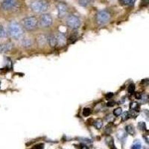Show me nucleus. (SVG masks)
Here are the masks:
<instances>
[{
  "label": "nucleus",
  "mask_w": 149,
  "mask_h": 149,
  "mask_svg": "<svg viewBox=\"0 0 149 149\" xmlns=\"http://www.w3.org/2000/svg\"><path fill=\"white\" fill-rule=\"evenodd\" d=\"M7 34L12 39L21 40L24 37V29L19 22L11 20L8 24Z\"/></svg>",
  "instance_id": "f257e3e1"
},
{
  "label": "nucleus",
  "mask_w": 149,
  "mask_h": 149,
  "mask_svg": "<svg viewBox=\"0 0 149 149\" xmlns=\"http://www.w3.org/2000/svg\"><path fill=\"white\" fill-rule=\"evenodd\" d=\"M31 10L34 14H44L49 10V3L46 0H33L29 4Z\"/></svg>",
  "instance_id": "f03ea898"
},
{
  "label": "nucleus",
  "mask_w": 149,
  "mask_h": 149,
  "mask_svg": "<svg viewBox=\"0 0 149 149\" xmlns=\"http://www.w3.org/2000/svg\"><path fill=\"white\" fill-rule=\"evenodd\" d=\"M22 26L23 29L28 31H34L38 26V19L34 16L26 17L22 19Z\"/></svg>",
  "instance_id": "7ed1b4c3"
},
{
  "label": "nucleus",
  "mask_w": 149,
  "mask_h": 149,
  "mask_svg": "<svg viewBox=\"0 0 149 149\" xmlns=\"http://www.w3.org/2000/svg\"><path fill=\"white\" fill-rule=\"evenodd\" d=\"M111 14L107 10H101L95 14V22L98 26H104L110 22Z\"/></svg>",
  "instance_id": "20e7f679"
},
{
  "label": "nucleus",
  "mask_w": 149,
  "mask_h": 149,
  "mask_svg": "<svg viewBox=\"0 0 149 149\" xmlns=\"http://www.w3.org/2000/svg\"><path fill=\"white\" fill-rule=\"evenodd\" d=\"M66 24L70 29H72V30H76L81 26V22L78 17L75 16L74 14H70L66 17Z\"/></svg>",
  "instance_id": "39448f33"
},
{
  "label": "nucleus",
  "mask_w": 149,
  "mask_h": 149,
  "mask_svg": "<svg viewBox=\"0 0 149 149\" xmlns=\"http://www.w3.org/2000/svg\"><path fill=\"white\" fill-rule=\"evenodd\" d=\"M53 24V17L50 14H42L38 19V26L40 28H49Z\"/></svg>",
  "instance_id": "423d86ee"
},
{
  "label": "nucleus",
  "mask_w": 149,
  "mask_h": 149,
  "mask_svg": "<svg viewBox=\"0 0 149 149\" xmlns=\"http://www.w3.org/2000/svg\"><path fill=\"white\" fill-rule=\"evenodd\" d=\"M56 8H57V12H58V18L63 19L68 16L69 8L65 2H58L56 5Z\"/></svg>",
  "instance_id": "0eeeda50"
},
{
  "label": "nucleus",
  "mask_w": 149,
  "mask_h": 149,
  "mask_svg": "<svg viewBox=\"0 0 149 149\" xmlns=\"http://www.w3.org/2000/svg\"><path fill=\"white\" fill-rule=\"evenodd\" d=\"M17 5L16 0H2L1 6L5 10H10L14 9Z\"/></svg>",
  "instance_id": "6e6552de"
},
{
  "label": "nucleus",
  "mask_w": 149,
  "mask_h": 149,
  "mask_svg": "<svg viewBox=\"0 0 149 149\" xmlns=\"http://www.w3.org/2000/svg\"><path fill=\"white\" fill-rule=\"evenodd\" d=\"M36 40H37V44L39 45V46H40V47L45 46L47 44V35H46V34H40L37 35Z\"/></svg>",
  "instance_id": "1a4fd4ad"
},
{
  "label": "nucleus",
  "mask_w": 149,
  "mask_h": 149,
  "mask_svg": "<svg viewBox=\"0 0 149 149\" xmlns=\"http://www.w3.org/2000/svg\"><path fill=\"white\" fill-rule=\"evenodd\" d=\"M56 36V39H57V45L58 46H63L66 43V34L64 33L59 32Z\"/></svg>",
  "instance_id": "9d476101"
},
{
  "label": "nucleus",
  "mask_w": 149,
  "mask_h": 149,
  "mask_svg": "<svg viewBox=\"0 0 149 149\" xmlns=\"http://www.w3.org/2000/svg\"><path fill=\"white\" fill-rule=\"evenodd\" d=\"M20 44L22 47L24 48H29L33 45L32 40L29 38V37H23L20 40Z\"/></svg>",
  "instance_id": "9b49d317"
},
{
  "label": "nucleus",
  "mask_w": 149,
  "mask_h": 149,
  "mask_svg": "<svg viewBox=\"0 0 149 149\" xmlns=\"http://www.w3.org/2000/svg\"><path fill=\"white\" fill-rule=\"evenodd\" d=\"M47 43L51 47L54 48L57 46V39H56V36L54 34H49L47 35Z\"/></svg>",
  "instance_id": "f8f14e48"
},
{
  "label": "nucleus",
  "mask_w": 149,
  "mask_h": 149,
  "mask_svg": "<svg viewBox=\"0 0 149 149\" xmlns=\"http://www.w3.org/2000/svg\"><path fill=\"white\" fill-rule=\"evenodd\" d=\"M13 47V44L10 42H5L0 44V53H4L10 51Z\"/></svg>",
  "instance_id": "ddd939ff"
},
{
  "label": "nucleus",
  "mask_w": 149,
  "mask_h": 149,
  "mask_svg": "<svg viewBox=\"0 0 149 149\" xmlns=\"http://www.w3.org/2000/svg\"><path fill=\"white\" fill-rule=\"evenodd\" d=\"M119 2L125 6H133L136 2V0H119Z\"/></svg>",
  "instance_id": "4468645a"
},
{
  "label": "nucleus",
  "mask_w": 149,
  "mask_h": 149,
  "mask_svg": "<svg viewBox=\"0 0 149 149\" xmlns=\"http://www.w3.org/2000/svg\"><path fill=\"white\" fill-rule=\"evenodd\" d=\"M93 2V0H78V4L81 7H87Z\"/></svg>",
  "instance_id": "2eb2a0df"
},
{
  "label": "nucleus",
  "mask_w": 149,
  "mask_h": 149,
  "mask_svg": "<svg viewBox=\"0 0 149 149\" xmlns=\"http://www.w3.org/2000/svg\"><path fill=\"white\" fill-rule=\"evenodd\" d=\"M125 130L126 132L130 134V135H134L135 134V129H134V126L131 125H128L126 126Z\"/></svg>",
  "instance_id": "dca6fc26"
},
{
  "label": "nucleus",
  "mask_w": 149,
  "mask_h": 149,
  "mask_svg": "<svg viewBox=\"0 0 149 149\" xmlns=\"http://www.w3.org/2000/svg\"><path fill=\"white\" fill-rule=\"evenodd\" d=\"M6 36H7V31L2 24H0V39L5 38Z\"/></svg>",
  "instance_id": "f3484780"
},
{
  "label": "nucleus",
  "mask_w": 149,
  "mask_h": 149,
  "mask_svg": "<svg viewBox=\"0 0 149 149\" xmlns=\"http://www.w3.org/2000/svg\"><path fill=\"white\" fill-rule=\"evenodd\" d=\"M93 125H94V126H95V128L98 129V130H99V129L102 128V126H103V121L100 119H96L95 122H94Z\"/></svg>",
  "instance_id": "a211bd4d"
},
{
  "label": "nucleus",
  "mask_w": 149,
  "mask_h": 149,
  "mask_svg": "<svg viewBox=\"0 0 149 149\" xmlns=\"http://www.w3.org/2000/svg\"><path fill=\"white\" fill-rule=\"evenodd\" d=\"M122 109L121 107H118V108L115 109L113 111V115L116 116H119L122 115Z\"/></svg>",
  "instance_id": "6ab92c4d"
},
{
  "label": "nucleus",
  "mask_w": 149,
  "mask_h": 149,
  "mask_svg": "<svg viewBox=\"0 0 149 149\" xmlns=\"http://www.w3.org/2000/svg\"><path fill=\"white\" fill-rule=\"evenodd\" d=\"M91 114V110L90 108H84L83 110L84 116H89Z\"/></svg>",
  "instance_id": "aec40b11"
},
{
  "label": "nucleus",
  "mask_w": 149,
  "mask_h": 149,
  "mask_svg": "<svg viewBox=\"0 0 149 149\" xmlns=\"http://www.w3.org/2000/svg\"><path fill=\"white\" fill-rule=\"evenodd\" d=\"M132 149H142V146L139 142H136L132 146Z\"/></svg>",
  "instance_id": "412c9836"
},
{
  "label": "nucleus",
  "mask_w": 149,
  "mask_h": 149,
  "mask_svg": "<svg viewBox=\"0 0 149 149\" xmlns=\"http://www.w3.org/2000/svg\"><path fill=\"white\" fill-rule=\"evenodd\" d=\"M134 90H135V86H134V84H131L129 85V86H128V93H133L134 92Z\"/></svg>",
  "instance_id": "4be33fe9"
},
{
  "label": "nucleus",
  "mask_w": 149,
  "mask_h": 149,
  "mask_svg": "<svg viewBox=\"0 0 149 149\" xmlns=\"http://www.w3.org/2000/svg\"><path fill=\"white\" fill-rule=\"evenodd\" d=\"M129 116H130V115H129L128 112H125V113H124L123 116H122V121L127 120V119L129 118Z\"/></svg>",
  "instance_id": "5701e85b"
},
{
  "label": "nucleus",
  "mask_w": 149,
  "mask_h": 149,
  "mask_svg": "<svg viewBox=\"0 0 149 149\" xmlns=\"http://www.w3.org/2000/svg\"><path fill=\"white\" fill-rule=\"evenodd\" d=\"M148 2H149V0H142V5L143 6H147L148 5Z\"/></svg>",
  "instance_id": "b1692460"
},
{
  "label": "nucleus",
  "mask_w": 149,
  "mask_h": 149,
  "mask_svg": "<svg viewBox=\"0 0 149 149\" xmlns=\"http://www.w3.org/2000/svg\"><path fill=\"white\" fill-rule=\"evenodd\" d=\"M136 98H137V99H141L142 98V94L139 93H136V95H135Z\"/></svg>",
  "instance_id": "393cba45"
},
{
  "label": "nucleus",
  "mask_w": 149,
  "mask_h": 149,
  "mask_svg": "<svg viewBox=\"0 0 149 149\" xmlns=\"http://www.w3.org/2000/svg\"><path fill=\"white\" fill-rule=\"evenodd\" d=\"M80 149H89V148H87V146H86V145L82 144L81 146V147H80Z\"/></svg>",
  "instance_id": "a878e982"
},
{
  "label": "nucleus",
  "mask_w": 149,
  "mask_h": 149,
  "mask_svg": "<svg viewBox=\"0 0 149 149\" xmlns=\"http://www.w3.org/2000/svg\"><path fill=\"white\" fill-rule=\"evenodd\" d=\"M114 104H115L114 102H109V103L107 104V105L108 106V107H113V106H114V105H115Z\"/></svg>",
  "instance_id": "bb28decb"
}]
</instances>
